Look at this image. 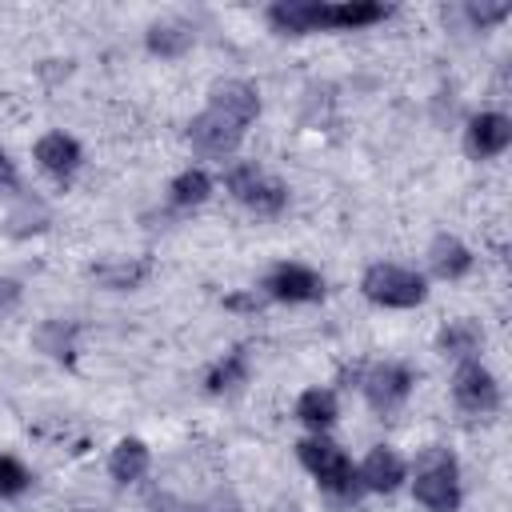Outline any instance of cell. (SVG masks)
<instances>
[{"label": "cell", "instance_id": "cell-1", "mask_svg": "<svg viewBox=\"0 0 512 512\" xmlns=\"http://www.w3.org/2000/svg\"><path fill=\"white\" fill-rule=\"evenodd\" d=\"M296 452H300V464L320 480V488H324L328 496H336V500H356V496L364 492L360 472L352 468V460H348L332 440L312 436V440H300Z\"/></svg>", "mask_w": 512, "mask_h": 512}, {"label": "cell", "instance_id": "cell-2", "mask_svg": "<svg viewBox=\"0 0 512 512\" xmlns=\"http://www.w3.org/2000/svg\"><path fill=\"white\" fill-rule=\"evenodd\" d=\"M416 500L432 512H456L460 508V480H456V460L448 448H424L416 456Z\"/></svg>", "mask_w": 512, "mask_h": 512}, {"label": "cell", "instance_id": "cell-3", "mask_svg": "<svg viewBox=\"0 0 512 512\" xmlns=\"http://www.w3.org/2000/svg\"><path fill=\"white\" fill-rule=\"evenodd\" d=\"M360 288L372 304H384V308H416L428 296L424 276L412 268H400V264H372L364 272Z\"/></svg>", "mask_w": 512, "mask_h": 512}, {"label": "cell", "instance_id": "cell-4", "mask_svg": "<svg viewBox=\"0 0 512 512\" xmlns=\"http://www.w3.org/2000/svg\"><path fill=\"white\" fill-rule=\"evenodd\" d=\"M228 192H232L240 204H248L252 212H260V216H276V212L288 204V188H284L280 180H272L268 172H260L256 164H236V168H228Z\"/></svg>", "mask_w": 512, "mask_h": 512}, {"label": "cell", "instance_id": "cell-5", "mask_svg": "<svg viewBox=\"0 0 512 512\" xmlns=\"http://www.w3.org/2000/svg\"><path fill=\"white\" fill-rule=\"evenodd\" d=\"M240 140H244V128H240L236 120L212 112V108H204V112L188 124V144H192L200 156H208V160H224V156H232Z\"/></svg>", "mask_w": 512, "mask_h": 512}, {"label": "cell", "instance_id": "cell-6", "mask_svg": "<svg viewBox=\"0 0 512 512\" xmlns=\"http://www.w3.org/2000/svg\"><path fill=\"white\" fill-rule=\"evenodd\" d=\"M452 396H456V404H460L464 412H472V416H488V412L500 408V388H496L492 372H488L484 364H476V360H464V364H460V372H456V380H452Z\"/></svg>", "mask_w": 512, "mask_h": 512}, {"label": "cell", "instance_id": "cell-7", "mask_svg": "<svg viewBox=\"0 0 512 512\" xmlns=\"http://www.w3.org/2000/svg\"><path fill=\"white\" fill-rule=\"evenodd\" d=\"M408 392H412V372L400 368V364H376V368H368V376H364V396H368V404H372L376 412L400 408V404L408 400Z\"/></svg>", "mask_w": 512, "mask_h": 512}, {"label": "cell", "instance_id": "cell-8", "mask_svg": "<svg viewBox=\"0 0 512 512\" xmlns=\"http://www.w3.org/2000/svg\"><path fill=\"white\" fill-rule=\"evenodd\" d=\"M264 288H268L272 300H288V304H312V300L324 296V280L304 264H280L264 280Z\"/></svg>", "mask_w": 512, "mask_h": 512}, {"label": "cell", "instance_id": "cell-9", "mask_svg": "<svg viewBox=\"0 0 512 512\" xmlns=\"http://www.w3.org/2000/svg\"><path fill=\"white\" fill-rule=\"evenodd\" d=\"M208 96H212L208 108L228 116V120H236L240 128H248L256 120V112H260V96H256V88L248 80H220V84H212Z\"/></svg>", "mask_w": 512, "mask_h": 512}, {"label": "cell", "instance_id": "cell-10", "mask_svg": "<svg viewBox=\"0 0 512 512\" xmlns=\"http://www.w3.org/2000/svg\"><path fill=\"white\" fill-rule=\"evenodd\" d=\"M328 8L332 4H320V0H280V4L268 8V20H272L276 32L300 36V32L328 28Z\"/></svg>", "mask_w": 512, "mask_h": 512}, {"label": "cell", "instance_id": "cell-11", "mask_svg": "<svg viewBox=\"0 0 512 512\" xmlns=\"http://www.w3.org/2000/svg\"><path fill=\"white\" fill-rule=\"evenodd\" d=\"M508 144H512V120H508V116H500V112H480V116H472V124H468V152H472L476 160L500 156Z\"/></svg>", "mask_w": 512, "mask_h": 512}, {"label": "cell", "instance_id": "cell-12", "mask_svg": "<svg viewBox=\"0 0 512 512\" xmlns=\"http://www.w3.org/2000/svg\"><path fill=\"white\" fill-rule=\"evenodd\" d=\"M36 160L52 180L68 184L76 176V168H80V144L72 136H64V132H48V136L36 140Z\"/></svg>", "mask_w": 512, "mask_h": 512}, {"label": "cell", "instance_id": "cell-13", "mask_svg": "<svg viewBox=\"0 0 512 512\" xmlns=\"http://www.w3.org/2000/svg\"><path fill=\"white\" fill-rule=\"evenodd\" d=\"M356 472H360V484H364L368 492H392V488H400V480H404L408 464L400 460V452H392V448L376 444V448L364 456V464H360Z\"/></svg>", "mask_w": 512, "mask_h": 512}, {"label": "cell", "instance_id": "cell-14", "mask_svg": "<svg viewBox=\"0 0 512 512\" xmlns=\"http://www.w3.org/2000/svg\"><path fill=\"white\" fill-rule=\"evenodd\" d=\"M428 260H432V272L444 276V280H456V276H464V272L472 268V252H468L456 236H448V232H440V236L432 240Z\"/></svg>", "mask_w": 512, "mask_h": 512}, {"label": "cell", "instance_id": "cell-15", "mask_svg": "<svg viewBox=\"0 0 512 512\" xmlns=\"http://www.w3.org/2000/svg\"><path fill=\"white\" fill-rule=\"evenodd\" d=\"M108 472H112V480H120V484L140 480V476L148 472V448H144L140 440H120V444L112 448Z\"/></svg>", "mask_w": 512, "mask_h": 512}, {"label": "cell", "instance_id": "cell-16", "mask_svg": "<svg viewBox=\"0 0 512 512\" xmlns=\"http://www.w3.org/2000/svg\"><path fill=\"white\" fill-rule=\"evenodd\" d=\"M388 8L384 4H364V0H348V4H332L328 8V28H364L384 20Z\"/></svg>", "mask_w": 512, "mask_h": 512}, {"label": "cell", "instance_id": "cell-17", "mask_svg": "<svg viewBox=\"0 0 512 512\" xmlns=\"http://www.w3.org/2000/svg\"><path fill=\"white\" fill-rule=\"evenodd\" d=\"M296 416L312 428H328L336 420V396L328 388H308L300 400H296Z\"/></svg>", "mask_w": 512, "mask_h": 512}, {"label": "cell", "instance_id": "cell-18", "mask_svg": "<svg viewBox=\"0 0 512 512\" xmlns=\"http://www.w3.org/2000/svg\"><path fill=\"white\" fill-rule=\"evenodd\" d=\"M172 204L176 208H196V204H204L208 200V192H212V180H208V172H200V168H188V172H180L176 180H172Z\"/></svg>", "mask_w": 512, "mask_h": 512}, {"label": "cell", "instance_id": "cell-19", "mask_svg": "<svg viewBox=\"0 0 512 512\" xmlns=\"http://www.w3.org/2000/svg\"><path fill=\"white\" fill-rule=\"evenodd\" d=\"M240 384H248V356H244V348L228 352V356L208 372V388H212V392H232V388H240Z\"/></svg>", "mask_w": 512, "mask_h": 512}, {"label": "cell", "instance_id": "cell-20", "mask_svg": "<svg viewBox=\"0 0 512 512\" xmlns=\"http://www.w3.org/2000/svg\"><path fill=\"white\" fill-rule=\"evenodd\" d=\"M480 348V324L472 320H456L440 332V352L444 356H472Z\"/></svg>", "mask_w": 512, "mask_h": 512}, {"label": "cell", "instance_id": "cell-21", "mask_svg": "<svg viewBox=\"0 0 512 512\" xmlns=\"http://www.w3.org/2000/svg\"><path fill=\"white\" fill-rule=\"evenodd\" d=\"M188 44H192V32L184 24H152L148 28V48L156 56H180V52H188Z\"/></svg>", "mask_w": 512, "mask_h": 512}, {"label": "cell", "instance_id": "cell-22", "mask_svg": "<svg viewBox=\"0 0 512 512\" xmlns=\"http://www.w3.org/2000/svg\"><path fill=\"white\" fill-rule=\"evenodd\" d=\"M72 332H76L72 324L64 328V320H52V324H44V328H40V336H36V340H40V348H44V352H52L56 360H68V356H72Z\"/></svg>", "mask_w": 512, "mask_h": 512}, {"label": "cell", "instance_id": "cell-23", "mask_svg": "<svg viewBox=\"0 0 512 512\" xmlns=\"http://www.w3.org/2000/svg\"><path fill=\"white\" fill-rule=\"evenodd\" d=\"M32 484V472L16 456H0V496H20Z\"/></svg>", "mask_w": 512, "mask_h": 512}, {"label": "cell", "instance_id": "cell-24", "mask_svg": "<svg viewBox=\"0 0 512 512\" xmlns=\"http://www.w3.org/2000/svg\"><path fill=\"white\" fill-rule=\"evenodd\" d=\"M144 272H148V264L140 260V264H112V268H100L96 276H100L108 288H136V284L144 280Z\"/></svg>", "mask_w": 512, "mask_h": 512}, {"label": "cell", "instance_id": "cell-25", "mask_svg": "<svg viewBox=\"0 0 512 512\" xmlns=\"http://www.w3.org/2000/svg\"><path fill=\"white\" fill-rule=\"evenodd\" d=\"M192 512H244L240 508V500H236V492H228V488H216L204 504H196Z\"/></svg>", "mask_w": 512, "mask_h": 512}, {"label": "cell", "instance_id": "cell-26", "mask_svg": "<svg viewBox=\"0 0 512 512\" xmlns=\"http://www.w3.org/2000/svg\"><path fill=\"white\" fill-rule=\"evenodd\" d=\"M504 16H508V4H468L472 24H492V20H504Z\"/></svg>", "mask_w": 512, "mask_h": 512}, {"label": "cell", "instance_id": "cell-27", "mask_svg": "<svg viewBox=\"0 0 512 512\" xmlns=\"http://www.w3.org/2000/svg\"><path fill=\"white\" fill-rule=\"evenodd\" d=\"M16 304H20V284H16V280H8V276H0V320H4Z\"/></svg>", "mask_w": 512, "mask_h": 512}, {"label": "cell", "instance_id": "cell-28", "mask_svg": "<svg viewBox=\"0 0 512 512\" xmlns=\"http://www.w3.org/2000/svg\"><path fill=\"white\" fill-rule=\"evenodd\" d=\"M0 188H16V168H12V160L4 156V148H0Z\"/></svg>", "mask_w": 512, "mask_h": 512}, {"label": "cell", "instance_id": "cell-29", "mask_svg": "<svg viewBox=\"0 0 512 512\" xmlns=\"http://www.w3.org/2000/svg\"><path fill=\"white\" fill-rule=\"evenodd\" d=\"M256 296H228V308H256Z\"/></svg>", "mask_w": 512, "mask_h": 512}, {"label": "cell", "instance_id": "cell-30", "mask_svg": "<svg viewBox=\"0 0 512 512\" xmlns=\"http://www.w3.org/2000/svg\"><path fill=\"white\" fill-rule=\"evenodd\" d=\"M80 512H88V508H80Z\"/></svg>", "mask_w": 512, "mask_h": 512}]
</instances>
